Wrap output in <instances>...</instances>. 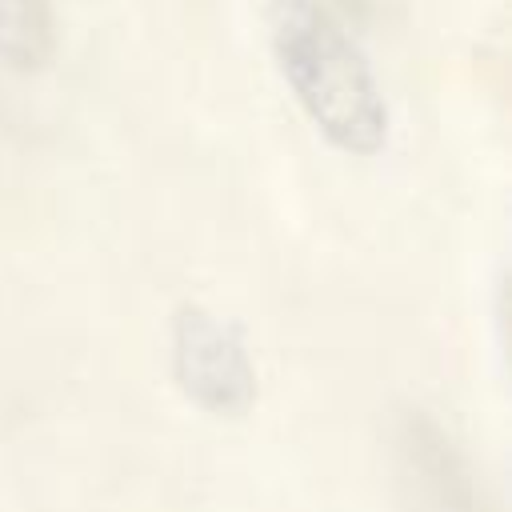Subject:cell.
Returning a JSON list of instances; mask_svg holds the SVG:
<instances>
[{"instance_id": "277c9868", "label": "cell", "mask_w": 512, "mask_h": 512, "mask_svg": "<svg viewBox=\"0 0 512 512\" xmlns=\"http://www.w3.org/2000/svg\"><path fill=\"white\" fill-rule=\"evenodd\" d=\"M320 4H328L340 20H348V24H364V20H372V12H376V0H320Z\"/></svg>"}, {"instance_id": "6da1fadb", "label": "cell", "mask_w": 512, "mask_h": 512, "mask_svg": "<svg viewBox=\"0 0 512 512\" xmlns=\"http://www.w3.org/2000/svg\"><path fill=\"white\" fill-rule=\"evenodd\" d=\"M264 20L276 72L316 136L344 156H376L392 116L348 20L320 0H268Z\"/></svg>"}, {"instance_id": "3957f363", "label": "cell", "mask_w": 512, "mask_h": 512, "mask_svg": "<svg viewBox=\"0 0 512 512\" xmlns=\"http://www.w3.org/2000/svg\"><path fill=\"white\" fill-rule=\"evenodd\" d=\"M60 24L52 0H0V64L12 72H40L52 64Z\"/></svg>"}, {"instance_id": "7a4b0ae2", "label": "cell", "mask_w": 512, "mask_h": 512, "mask_svg": "<svg viewBox=\"0 0 512 512\" xmlns=\"http://www.w3.org/2000/svg\"><path fill=\"white\" fill-rule=\"evenodd\" d=\"M172 376L212 416H240L256 400V368L244 336L204 304H180L172 316Z\"/></svg>"}]
</instances>
